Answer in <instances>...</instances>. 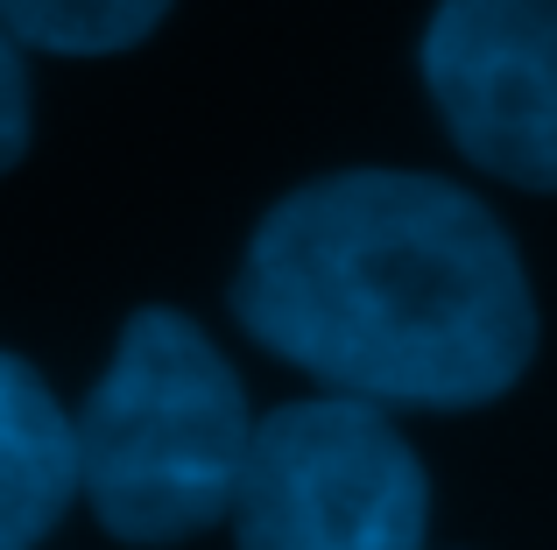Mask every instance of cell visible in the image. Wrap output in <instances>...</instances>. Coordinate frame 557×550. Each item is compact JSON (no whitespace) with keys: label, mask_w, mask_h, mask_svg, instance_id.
Here are the masks:
<instances>
[{"label":"cell","mask_w":557,"mask_h":550,"mask_svg":"<svg viewBox=\"0 0 557 550\" xmlns=\"http://www.w3.org/2000/svg\"><path fill=\"white\" fill-rule=\"evenodd\" d=\"M8 28L50 57H113L170 14V0H0Z\"/></svg>","instance_id":"obj_6"},{"label":"cell","mask_w":557,"mask_h":550,"mask_svg":"<svg viewBox=\"0 0 557 550\" xmlns=\"http://www.w3.org/2000/svg\"><path fill=\"white\" fill-rule=\"evenodd\" d=\"M71 438L78 495L107 537L184 543L233 515L255 416L226 353L184 311L149 303L121 325L107 374L71 416Z\"/></svg>","instance_id":"obj_2"},{"label":"cell","mask_w":557,"mask_h":550,"mask_svg":"<svg viewBox=\"0 0 557 550\" xmlns=\"http://www.w3.org/2000/svg\"><path fill=\"white\" fill-rule=\"evenodd\" d=\"M233 311L360 402L466 410L530 367L536 311L494 212L445 177L346 170L255 226Z\"/></svg>","instance_id":"obj_1"},{"label":"cell","mask_w":557,"mask_h":550,"mask_svg":"<svg viewBox=\"0 0 557 550\" xmlns=\"http://www.w3.org/2000/svg\"><path fill=\"white\" fill-rule=\"evenodd\" d=\"M78 495V438L28 360L0 346V550H36Z\"/></svg>","instance_id":"obj_5"},{"label":"cell","mask_w":557,"mask_h":550,"mask_svg":"<svg viewBox=\"0 0 557 550\" xmlns=\"http://www.w3.org/2000/svg\"><path fill=\"white\" fill-rule=\"evenodd\" d=\"M431 480L381 402L318 396L255 424L233 495L240 550H423Z\"/></svg>","instance_id":"obj_3"},{"label":"cell","mask_w":557,"mask_h":550,"mask_svg":"<svg viewBox=\"0 0 557 550\" xmlns=\"http://www.w3.org/2000/svg\"><path fill=\"white\" fill-rule=\"evenodd\" d=\"M423 78L480 170L557 191V0H437Z\"/></svg>","instance_id":"obj_4"},{"label":"cell","mask_w":557,"mask_h":550,"mask_svg":"<svg viewBox=\"0 0 557 550\" xmlns=\"http://www.w3.org/2000/svg\"><path fill=\"white\" fill-rule=\"evenodd\" d=\"M22 50L28 42L0 14V170H14L28 149V64H22Z\"/></svg>","instance_id":"obj_7"}]
</instances>
